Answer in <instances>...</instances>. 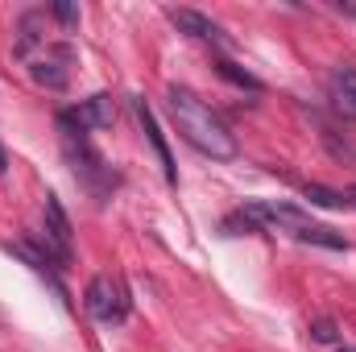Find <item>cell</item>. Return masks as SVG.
<instances>
[{"label": "cell", "instance_id": "obj_1", "mask_svg": "<svg viewBox=\"0 0 356 352\" xmlns=\"http://www.w3.org/2000/svg\"><path fill=\"white\" fill-rule=\"evenodd\" d=\"M170 99V116H175V129L182 141H191L203 158L211 162H232L241 150H236V137L232 129L220 120V112H211V104H203L191 88H170L166 91Z\"/></svg>", "mask_w": 356, "mask_h": 352}, {"label": "cell", "instance_id": "obj_2", "mask_svg": "<svg viewBox=\"0 0 356 352\" xmlns=\"http://www.w3.org/2000/svg\"><path fill=\"white\" fill-rule=\"evenodd\" d=\"M58 133H63V154H67V162H71V170H75V178L88 186L91 195H108L112 186H116V175L104 166V158H99V150L91 145L88 129H79L75 120H71V112L63 108L58 112Z\"/></svg>", "mask_w": 356, "mask_h": 352}, {"label": "cell", "instance_id": "obj_3", "mask_svg": "<svg viewBox=\"0 0 356 352\" xmlns=\"http://www.w3.org/2000/svg\"><path fill=\"white\" fill-rule=\"evenodd\" d=\"M42 245H46V257L58 262V269L75 262V228H71V216L63 211L58 195H46V203H42Z\"/></svg>", "mask_w": 356, "mask_h": 352}, {"label": "cell", "instance_id": "obj_4", "mask_svg": "<svg viewBox=\"0 0 356 352\" xmlns=\"http://www.w3.org/2000/svg\"><path fill=\"white\" fill-rule=\"evenodd\" d=\"M71 67H75V46H71V42H50L46 50H38V54L25 63L29 79L46 91L67 88V83H71Z\"/></svg>", "mask_w": 356, "mask_h": 352}, {"label": "cell", "instance_id": "obj_5", "mask_svg": "<svg viewBox=\"0 0 356 352\" xmlns=\"http://www.w3.org/2000/svg\"><path fill=\"white\" fill-rule=\"evenodd\" d=\"M83 307L95 323H124L129 315V298L120 290V282H112L108 273H95L83 290Z\"/></svg>", "mask_w": 356, "mask_h": 352}, {"label": "cell", "instance_id": "obj_6", "mask_svg": "<svg viewBox=\"0 0 356 352\" xmlns=\"http://www.w3.org/2000/svg\"><path fill=\"white\" fill-rule=\"evenodd\" d=\"M133 112H137V120H141L145 141L154 145V154H158V162H162V175H166V182L175 186V182H178V166H175V158H170V145H166V137H162V125H158L154 108L145 104V95H137V99H133Z\"/></svg>", "mask_w": 356, "mask_h": 352}, {"label": "cell", "instance_id": "obj_7", "mask_svg": "<svg viewBox=\"0 0 356 352\" xmlns=\"http://www.w3.org/2000/svg\"><path fill=\"white\" fill-rule=\"evenodd\" d=\"M170 21H175L182 33H191V38L216 46V50H232V38H228L211 17H203V13H195V8H170Z\"/></svg>", "mask_w": 356, "mask_h": 352}, {"label": "cell", "instance_id": "obj_8", "mask_svg": "<svg viewBox=\"0 0 356 352\" xmlns=\"http://www.w3.org/2000/svg\"><path fill=\"white\" fill-rule=\"evenodd\" d=\"M50 46V38H46V13L42 8H33V13H25L21 21H17V38H13V54L21 58V63H29L38 50H46Z\"/></svg>", "mask_w": 356, "mask_h": 352}, {"label": "cell", "instance_id": "obj_9", "mask_svg": "<svg viewBox=\"0 0 356 352\" xmlns=\"http://www.w3.org/2000/svg\"><path fill=\"white\" fill-rule=\"evenodd\" d=\"M71 112V120L79 125V129H112L116 125V99L108 95V91H99V95H88L79 108H67Z\"/></svg>", "mask_w": 356, "mask_h": 352}, {"label": "cell", "instance_id": "obj_10", "mask_svg": "<svg viewBox=\"0 0 356 352\" xmlns=\"http://www.w3.org/2000/svg\"><path fill=\"white\" fill-rule=\"evenodd\" d=\"M332 99H336V112L344 120H356V71L353 67H336L332 71Z\"/></svg>", "mask_w": 356, "mask_h": 352}, {"label": "cell", "instance_id": "obj_11", "mask_svg": "<svg viewBox=\"0 0 356 352\" xmlns=\"http://www.w3.org/2000/svg\"><path fill=\"white\" fill-rule=\"evenodd\" d=\"M298 241H307V245H323V249H336V253H340V249H348V241H344L336 228H327V224H315V220L298 228Z\"/></svg>", "mask_w": 356, "mask_h": 352}, {"label": "cell", "instance_id": "obj_12", "mask_svg": "<svg viewBox=\"0 0 356 352\" xmlns=\"http://www.w3.org/2000/svg\"><path fill=\"white\" fill-rule=\"evenodd\" d=\"M216 71L228 79V83H236V88H245V91H261V79L257 75H249L245 67H236V63H228V58H216Z\"/></svg>", "mask_w": 356, "mask_h": 352}, {"label": "cell", "instance_id": "obj_13", "mask_svg": "<svg viewBox=\"0 0 356 352\" xmlns=\"http://www.w3.org/2000/svg\"><path fill=\"white\" fill-rule=\"evenodd\" d=\"M302 195H307L315 207H353V203H348V195L327 191V186H319V182H307V186H302Z\"/></svg>", "mask_w": 356, "mask_h": 352}, {"label": "cell", "instance_id": "obj_14", "mask_svg": "<svg viewBox=\"0 0 356 352\" xmlns=\"http://www.w3.org/2000/svg\"><path fill=\"white\" fill-rule=\"evenodd\" d=\"M307 336H311L315 344H340V328H336V319H315Z\"/></svg>", "mask_w": 356, "mask_h": 352}, {"label": "cell", "instance_id": "obj_15", "mask_svg": "<svg viewBox=\"0 0 356 352\" xmlns=\"http://www.w3.org/2000/svg\"><path fill=\"white\" fill-rule=\"evenodd\" d=\"M50 17H54V21H63V25L71 29V25H79V4H67V0H63V4H54V8H50Z\"/></svg>", "mask_w": 356, "mask_h": 352}, {"label": "cell", "instance_id": "obj_16", "mask_svg": "<svg viewBox=\"0 0 356 352\" xmlns=\"http://www.w3.org/2000/svg\"><path fill=\"white\" fill-rule=\"evenodd\" d=\"M336 8H340L344 17H353V21H356V0H336Z\"/></svg>", "mask_w": 356, "mask_h": 352}, {"label": "cell", "instance_id": "obj_17", "mask_svg": "<svg viewBox=\"0 0 356 352\" xmlns=\"http://www.w3.org/2000/svg\"><path fill=\"white\" fill-rule=\"evenodd\" d=\"M4 170H8V158H4V150H0V175H4Z\"/></svg>", "mask_w": 356, "mask_h": 352}, {"label": "cell", "instance_id": "obj_18", "mask_svg": "<svg viewBox=\"0 0 356 352\" xmlns=\"http://www.w3.org/2000/svg\"><path fill=\"white\" fill-rule=\"evenodd\" d=\"M340 352H356V349H340Z\"/></svg>", "mask_w": 356, "mask_h": 352}]
</instances>
